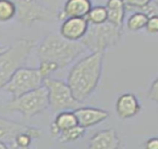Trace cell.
Returning a JSON list of instances; mask_svg holds the SVG:
<instances>
[{
    "mask_svg": "<svg viewBox=\"0 0 158 149\" xmlns=\"http://www.w3.org/2000/svg\"><path fill=\"white\" fill-rule=\"evenodd\" d=\"M89 24H102L107 22V10L104 6L92 7L86 17Z\"/></svg>",
    "mask_w": 158,
    "mask_h": 149,
    "instance_id": "ffe728a7",
    "label": "cell"
},
{
    "mask_svg": "<svg viewBox=\"0 0 158 149\" xmlns=\"http://www.w3.org/2000/svg\"><path fill=\"white\" fill-rule=\"evenodd\" d=\"M37 69L42 78L45 79L47 78H49L52 73L58 71L59 67L54 62H48V61H39V67Z\"/></svg>",
    "mask_w": 158,
    "mask_h": 149,
    "instance_id": "7402d4cb",
    "label": "cell"
},
{
    "mask_svg": "<svg viewBox=\"0 0 158 149\" xmlns=\"http://www.w3.org/2000/svg\"><path fill=\"white\" fill-rule=\"evenodd\" d=\"M86 18H66L60 26V36L70 41H80L89 28Z\"/></svg>",
    "mask_w": 158,
    "mask_h": 149,
    "instance_id": "30bf717a",
    "label": "cell"
},
{
    "mask_svg": "<svg viewBox=\"0 0 158 149\" xmlns=\"http://www.w3.org/2000/svg\"><path fill=\"white\" fill-rule=\"evenodd\" d=\"M78 125L73 110H63L57 113L54 121L50 125V134L58 137L60 131Z\"/></svg>",
    "mask_w": 158,
    "mask_h": 149,
    "instance_id": "9a60e30c",
    "label": "cell"
},
{
    "mask_svg": "<svg viewBox=\"0 0 158 149\" xmlns=\"http://www.w3.org/2000/svg\"><path fill=\"white\" fill-rule=\"evenodd\" d=\"M35 45L33 39L18 38L0 53V90L3 89L17 69L23 66Z\"/></svg>",
    "mask_w": 158,
    "mask_h": 149,
    "instance_id": "3957f363",
    "label": "cell"
},
{
    "mask_svg": "<svg viewBox=\"0 0 158 149\" xmlns=\"http://www.w3.org/2000/svg\"><path fill=\"white\" fill-rule=\"evenodd\" d=\"M86 50L80 41H70L60 35L49 34L39 43L37 57L39 61L56 63L60 70L65 68Z\"/></svg>",
    "mask_w": 158,
    "mask_h": 149,
    "instance_id": "7a4b0ae2",
    "label": "cell"
},
{
    "mask_svg": "<svg viewBox=\"0 0 158 149\" xmlns=\"http://www.w3.org/2000/svg\"><path fill=\"white\" fill-rule=\"evenodd\" d=\"M147 97L152 102L158 104V78H156L152 81V83L149 89V92L147 93Z\"/></svg>",
    "mask_w": 158,
    "mask_h": 149,
    "instance_id": "d4e9b609",
    "label": "cell"
},
{
    "mask_svg": "<svg viewBox=\"0 0 158 149\" xmlns=\"http://www.w3.org/2000/svg\"><path fill=\"white\" fill-rule=\"evenodd\" d=\"M155 1H156V3L158 4V0H155Z\"/></svg>",
    "mask_w": 158,
    "mask_h": 149,
    "instance_id": "f1b7e54d",
    "label": "cell"
},
{
    "mask_svg": "<svg viewBox=\"0 0 158 149\" xmlns=\"http://www.w3.org/2000/svg\"><path fill=\"white\" fill-rule=\"evenodd\" d=\"M104 52H91L70 70L67 84L76 101L84 103L97 89L102 74Z\"/></svg>",
    "mask_w": 158,
    "mask_h": 149,
    "instance_id": "6da1fadb",
    "label": "cell"
},
{
    "mask_svg": "<svg viewBox=\"0 0 158 149\" xmlns=\"http://www.w3.org/2000/svg\"><path fill=\"white\" fill-rule=\"evenodd\" d=\"M34 136L32 133L28 131H22L20 132L14 139V142L11 147H18V148H27L31 145L32 141L34 140Z\"/></svg>",
    "mask_w": 158,
    "mask_h": 149,
    "instance_id": "44dd1931",
    "label": "cell"
},
{
    "mask_svg": "<svg viewBox=\"0 0 158 149\" xmlns=\"http://www.w3.org/2000/svg\"><path fill=\"white\" fill-rule=\"evenodd\" d=\"M149 16L140 11H135L127 21V28L131 32H138L145 28Z\"/></svg>",
    "mask_w": 158,
    "mask_h": 149,
    "instance_id": "ac0fdd59",
    "label": "cell"
},
{
    "mask_svg": "<svg viewBox=\"0 0 158 149\" xmlns=\"http://www.w3.org/2000/svg\"><path fill=\"white\" fill-rule=\"evenodd\" d=\"M17 7L14 0H0V23H8L16 17Z\"/></svg>",
    "mask_w": 158,
    "mask_h": 149,
    "instance_id": "d6986e66",
    "label": "cell"
},
{
    "mask_svg": "<svg viewBox=\"0 0 158 149\" xmlns=\"http://www.w3.org/2000/svg\"><path fill=\"white\" fill-rule=\"evenodd\" d=\"M7 148H9V145L3 141H0V149H7Z\"/></svg>",
    "mask_w": 158,
    "mask_h": 149,
    "instance_id": "4316f807",
    "label": "cell"
},
{
    "mask_svg": "<svg viewBox=\"0 0 158 149\" xmlns=\"http://www.w3.org/2000/svg\"><path fill=\"white\" fill-rule=\"evenodd\" d=\"M127 11H140L143 8L148 6L152 0H124Z\"/></svg>",
    "mask_w": 158,
    "mask_h": 149,
    "instance_id": "603a6c76",
    "label": "cell"
},
{
    "mask_svg": "<svg viewBox=\"0 0 158 149\" xmlns=\"http://www.w3.org/2000/svg\"><path fill=\"white\" fill-rule=\"evenodd\" d=\"M5 49H6V47H4V46H0V53H1L2 51H4Z\"/></svg>",
    "mask_w": 158,
    "mask_h": 149,
    "instance_id": "83f0119b",
    "label": "cell"
},
{
    "mask_svg": "<svg viewBox=\"0 0 158 149\" xmlns=\"http://www.w3.org/2000/svg\"><path fill=\"white\" fill-rule=\"evenodd\" d=\"M105 7L108 15L107 22L111 23L115 26L123 27L127 12L124 0H107Z\"/></svg>",
    "mask_w": 158,
    "mask_h": 149,
    "instance_id": "2e32d148",
    "label": "cell"
},
{
    "mask_svg": "<svg viewBox=\"0 0 158 149\" xmlns=\"http://www.w3.org/2000/svg\"><path fill=\"white\" fill-rule=\"evenodd\" d=\"M86 132V129L76 125L72 128H69L65 130H62L58 135L59 142L60 143H73L78 141L84 137Z\"/></svg>",
    "mask_w": 158,
    "mask_h": 149,
    "instance_id": "e0dca14e",
    "label": "cell"
},
{
    "mask_svg": "<svg viewBox=\"0 0 158 149\" xmlns=\"http://www.w3.org/2000/svg\"><path fill=\"white\" fill-rule=\"evenodd\" d=\"M120 145L121 141L114 129L97 131L89 142L90 149H117Z\"/></svg>",
    "mask_w": 158,
    "mask_h": 149,
    "instance_id": "7c38bea8",
    "label": "cell"
},
{
    "mask_svg": "<svg viewBox=\"0 0 158 149\" xmlns=\"http://www.w3.org/2000/svg\"><path fill=\"white\" fill-rule=\"evenodd\" d=\"M145 147L148 149H158V137L150 138L145 143Z\"/></svg>",
    "mask_w": 158,
    "mask_h": 149,
    "instance_id": "484cf974",
    "label": "cell"
},
{
    "mask_svg": "<svg viewBox=\"0 0 158 149\" xmlns=\"http://www.w3.org/2000/svg\"><path fill=\"white\" fill-rule=\"evenodd\" d=\"M140 104L133 93H124L120 95L115 103V111L122 119H129L137 116L140 111Z\"/></svg>",
    "mask_w": 158,
    "mask_h": 149,
    "instance_id": "5bb4252c",
    "label": "cell"
},
{
    "mask_svg": "<svg viewBox=\"0 0 158 149\" xmlns=\"http://www.w3.org/2000/svg\"><path fill=\"white\" fill-rule=\"evenodd\" d=\"M73 112L77 118L78 125L85 129L98 125L105 121L110 117V114L107 110L95 107L79 106L78 108L74 109Z\"/></svg>",
    "mask_w": 158,
    "mask_h": 149,
    "instance_id": "8fae6325",
    "label": "cell"
},
{
    "mask_svg": "<svg viewBox=\"0 0 158 149\" xmlns=\"http://www.w3.org/2000/svg\"><path fill=\"white\" fill-rule=\"evenodd\" d=\"M22 131H28L32 133L35 139L40 138L42 135V131L38 128L29 127L0 117V141L6 143L9 147H11L15 137Z\"/></svg>",
    "mask_w": 158,
    "mask_h": 149,
    "instance_id": "9c48e42d",
    "label": "cell"
},
{
    "mask_svg": "<svg viewBox=\"0 0 158 149\" xmlns=\"http://www.w3.org/2000/svg\"><path fill=\"white\" fill-rule=\"evenodd\" d=\"M91 8L90 0H66L57 18L60 21L66 18H86Z\"/></svg>",
    "mask_w": 158,
    "mask_h": 149,
    "instance_id": "4fadbf2b",
    "label": "cell"
},
{
    "mask_svg": "<svg viewBox=\"0 0 158 149\" xmlns=\"http://www.w3.org/2000/svg\"><path fill=\"white\" fill-rule=\"evenodd\" d=\"M43 86L48 92V107L54 113L63 110H74L81 106V103L74 99L67 82L49 77L44 79Z\"/></svg>",
    "mask_w": 158,
    "mask_h": 149,
    "instance_id": "8992f818",
    "label": "cell"
},
{
    "mask_svg": "<svg viewBox=\"0 0 158 149\" xmlns=\"http://www.w3.org/2000/svg\"><path fill=\"white\" fill-rule=\"evenodd\" d=\"M43 81L44 79L38 69L22 66L15 71L3 90L16 98L43 86Z\"/></svg>",
    "mask_w": 158,
    "mask_h": 149,
    "instance_id": "52a82bcc",
    "label": "cell"
},
{
    "mask_svg": "<svg viewBox=\"0 0 158 149\" xmlns=\"http://www.w3.org/2000/svg\"><path fill=\"white\" fill-rule=\"evenodd\" d=\"M145 30L149 34H158V14L149 16Z\"/></svg>",
    "mask_w": 158,
    "mask_h": 149,
    "instance_id": "cb8c5ba5",
    "label": "cell"
},
{
    "mask_svg": "<svg viewBox=\"0 0 158 149\" xmlns=\"http://www.w3.org/2000/svg\"><path fill=\"white\" fill-rule=\"evenodd\" d=\"M122 36V27L109 22L102 24H89L86 35L80 40L90 52H105L118 44Z\"/></svg>",
    "mask_w": 158,
    "mask_h": 149,
    "instance_id": "277c9868",
    "label": "cell"
},
{
    "mask_svg": "<svg viewBox=\"0 0 158 149\" xmlns=\"http://www.w3.org/2000/svg\"><path fill=\"white\" fill-rule=\"evenodd\" d=\"M17 7L16 18L24 27H32L36 23L52 22L53 11L37 0H15Z\"/></svg>",
    "mask_w": 158,
    "mask_h": 149,
    "instance_id": "ba28073f",
    "label": "cell"
},
{
    "mask_svg": "<svg viewBox=\"0 0 158 149\" xmlns=\"http://www.w3.org/2000/svg\"><path fill=\"white\" fill-rule=\"evenodd\" d=\"M48 108V92L44 86L12 98L5 106L8 112L19 113L25 119H30Z\"/></svg>",
    "mask_w": 158,
    "mask_h": 149,
    "instance_id": "5b68a950",
    "label": "cell"
}]
</instances>
